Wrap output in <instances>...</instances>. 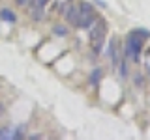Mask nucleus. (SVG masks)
<instances>
[{"label":"nucleus","instance_id":"f257e3e1","mask_svg":"<svg viewBox=\"0 0 150 140\" xmlns=\"http://www.w3.org/2000/svg\"><path fill=\"white\" fill-rule=\"evenodd\" d=\"M148 37H150V32L146 30H135L128 34V37H126V56H128V60L137 62L141 49H143V41L148 39Z\"/></svg>","mask_w":150,"mask_h":140},{"label":"nucleus","instance_id":"f03ea898","mask_svg":"<svg viewBox=\"0 0 150 140\" xmlns=\"http://www.w3.org/2000/svg\"><path fill=\"white\" fill-rule=\"evenodd\" d=\"M90 34H88V37H90V43L94 47V50H100L101 49V43L103 39H105V34H107V24L103 21H94L90 26Z\"/></svg>","mask_w":150,"mask_h":140},{"label":"nucleus","instance_id":"7ed1b4c3","mask_svg":"<svg viewBox=\"0 0 150 140\" xmlns=\"http://www.w3.org/2000/svg\"><path fill=\"white\" fill-rule=\"evenodd\" d=\"M94 21H96L94 8H92L88 2L79 4V24H77V28H88Z\"/></svg>","mask_w":150,"mask_h":140},{"label":"nucleus","instance_id":"20e7f679","mask_svg":"<svg viewBox=\"0 0 150 140\" xmlns=\"http://www.w3.org/2000/svg\"><path fill=\"white\" fill-rule=\"evenodd\" d=\"M109 54H111V58H112V65H118L120 62V56H118V43H116V39H112L111 41V45H109Z\"/></svg>","mask_w":150,"mask_h":140},{"label":"nucleus","instance_id":"39448f33","mask_svg":"<svg viewBox=\"0 0 150 140\" xmlns=\"http://www.w3.org/2000/svg\"><path fill=\"white\" fill-rule=\"evenodd\" d=\"M0 19H2V21H8V22H15L17 17L11 9H2V11H0Z\"/></svg>","mask_w":150,"mask_h":140},{"label":"nucleus","instance_id":"423d86ee","mask_svg":"<svg viewBox=\"0 0 150 140\" xmlns=\"http://www.w3.org/2000/svg\"><path fill=\"white\" fill-rule=\"evenodd\" d=\"M47 2H49V0H30V2H28V8L30 9H45Z\"/></svg>","mask_w":150,"mask_h":140},{"label":"nucleus","instance_id":"0eeeda50","mask_svg":"<svg viewBox=\"0 0 150 140\" xmlns=\"http://www.w3.org/2000/svg\"><path fill=\"white\" fill-rule=\"evenodd\" d=\"M100 78H101V69H94L92 75H90V84L96 86V84L100 82Z\"/></svg>","mask_w":150,"mask_h":140},{"label":"nucleus","instance_id":"6e6552de","mask_svg":"<svg viewBox=\"0 0 150 140\" xmlns=\"http://www.w3.org/2000/svg\"><path fill=\"white\" fill-rule=\"evenodd\" d=\"M128 75V67H126V62L120 60V77H126Z\"/></svg>","mask_w":150,"mask_h":140},{"label":"nucleus","instance_id":"1a4fd4ad","mask_svg":"<svg viewBox=\"0 0 150 140\" xmlns=\"http://www.w3.org/2000/svg\"><path fill=\"white\" fill-rule=\"evenodd\" d=\"M53 32H54L56 36H66V28H64V26H54Z\"/></svg>","mask_w":150,"mask_h":140},{"label":"nucleus","instance_id":"9d476101","mask_svg":"<svg viewBox=\"0 0 150 140\" xmlns=\"http://www.w3.org/2000/svg\"><path fill=\"white\" fill-rule=\"evenodd\" d=\"M15 2H17V6H28L30 0H15Z\"/></svg>","mask_w":150,"mask_h":140},{"label":"nucleus","instance_id":"9b49d317","mask_svg":"<svg viewBox=\"0 0 150 140\" xmlns=\"http://www.w3.org/2000/svg\"><path fill=\"white\" fill-rule=\"evenodd\" d=\"M146 69H148V75H150V65H148V67H146Z\"/></svg>","mask_w":150,"mask_h":140}]
</instances>
